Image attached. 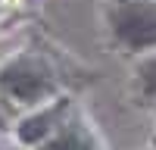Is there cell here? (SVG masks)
I'll list each match as a JSON object with an SVG mask.
<instances>
[{"instance_id":"5","label":"cell","mask_w":156,"mask_h":150,"mask_svg":"<svg viewBox=\"0 0 156 150\" xmlns=\"http://www.w3.org/2000/svg\"><path fill=\"white\" fill-rule=\"evenodd\" d=\"M137 81H140V88H144V94L150 100H156V56L144 59L137 66Z\"/></svg>"},{"instance_id":"4","label":"cell","mask_w":156,"mask_h":150,"mask_svg":"<svg viewBox=\"0 0 156 150\" xmlns=\"http://www.w3.org/2000/svg\"><path fill=\"white\" fill-rule=\"evenodd\" d=\"M62 109H66V103H56V106H47L44 112H37V116H31V119H25L22 125H19V138L25 144H34V141H41V138L53 128V125L59 122V116H62Z\"/></svg>"},{"instance_id":"1","label":"cell","mask_w":156,"mask_h":150,"mask_svg":"<svg viewBox=\"0 0 156 150\" xmlns=\"http://www.w3.org/2000/svg\"><path fill=\"white\" fill-rule=\"evenodd\" d=\"M53 72L37 56H16L0 69V91L16 103H41L53 94Z\"/></svg>"},{"instance_id":"6","label":"cell","mask_w":156,"mask_h":150,"mask_svg":"<svg viewBox=\"0 0 156 150\" xmlns=\"http://www.w3.org/2000/svg\"><path fill=\"white\" fill-rule=\"evenodd\" d=\"M0 125H3V119H0Z\"/></svg>"},{"instance_id":"3","label":"cell","mask_w":156,"mask_h":150,"mask_svg":"<svg viewBox=\"0 0 156 150\" xmlns=\"http://www.w3.org/2000/svg\"><path fill=\"white\" fill-rule=\"evenodd\" d=\"M44 150H97V144H94V138L84 131V125L62 122L59 131L53 134V141H50Z\"/></svg>"},{"instance_id":"2","label":"cell","mask_w":156,"mask_h":150,"mask_svg":"<svg viewBox=\"0 0 156 150\" xmlns=\"http://www.w3.org/2000/svg\"><path fill=\"white\" fill-rule=\"evenodd\" d=\"M109 25L115 41L128 50L156 47V0H112Z\"/></svg>"}]
</instances>
